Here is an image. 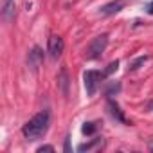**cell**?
Returning a JSON list of instances; mask_svg holds the SVG:
<instances>
[{
    "mask_svg": "<svg viewBox=\"0 0 153 153\" xmlns=\"http://www.w3.org/2000/svg\"><path fill=\"white\" fill-rule=\"evenodd\" d=\"M49 126H51V112L45 108L24 124L22 133H24L25 140H38V139H43Z\"/></svg>",
    "mask_w": 153,
    "mask_h": 153,
    "instance_id": "cell-1",
    "label": "cell"
},
{
    "mask_svg": "<svg viewBox=\"0 0 153 153\" xmlns=\"http://www.w3.org/2000/svg\"><path fill=\"white\" fill-rule=\"evenodd\" d=\"M106 45H108V34H106V33L96 36V38L90 42L88 49H87V58H88V59H99V58L103 56Z\"/></svg>",
    "mask_w": 153,
    "mask_h": 153,
    "instance_id": "cell-2",
    "label": "cell"
},
{
    "mask_svg": "<svg viewBox=\"0 0 153 153\" xmlns=\"http://www.w3.org/2000/svg\"><path fill=\"white\" fill-rule=\"evenodd\" d=\"M83 79H85L87 94L92 97V96H96V92H97V85H99V81L103 79V74H101L99 70H87V72L83 74Z\"/></svg>",
    "mask_w": 153,
    "mask_h": 153,
    "instance_id": "cell-3",
    "label": "cell"
},
{
    "mask_svg": "<svg viewBox=\"0 0 153 153\" xmlns=\"http://www.w3.org/2000/svg\"><path fill=\"white\" fill-rule=\"evenodd\" d=\"M27 65H29V68H31L34 74L38 72V68L43 65V51H42V47L34 45V47L31 49V52H29V56H27Z\"/></svg>",
    "mask_w": 153,
    "mask_h": 153,
    "instance_id": "cell-4",
    "label": "cell"
},
{
    "mask_svg": "<svg viewBox=\"0 0 153 153\" xmlns=\"http://www.w3.org/2000/svg\"><path fill=\"white\" fill-rule=\"evenodd\" d=\"M63 49H65V42H63L61 36L54 34V36L49 38V54H51L52 59H58L63 54Z\"/></svg>",
    "mask_w": 153,
    "mask_h": 153,
    "instance_id": "cell-5",
    "label": "cell"
},
{
    "mask_svg": "<svg viewBox=\"0 0 153 153\" xmlns=\"http://www.w3.org/2000/svg\"><path fill=\"white\" fill-rule=\"evenodd\" d=\"M106 105H108V112H110V115L115 119V121H119L121 124H130L128 121H126V117H124V114H123V110H121V106L112 99V97H108V101H106Z\"/></svg>",
    "mask_w": 153,
    "mask_h": 153,
    "instance_id": "cell-6",
    "label": "cell"
},
{
    "mask_svg": "<svg viewBox=\"0 0 153 153\" xmlns=\"http://www.w3.org/2000/svg\"><path fill=\"white\" fill-rule=\"evenodd\" d=\"M58 85H59L61 94H63V96H68V85H70V79H68V74H67V68H65V67H61V68H59Z\"/></svg>",
    "mask_w": 153,
    "mask_h": 153,
    "instance_id": "cell-7",
    "label": "cell"
},
{
    "mask_svg": "<svg viewBox=\"0 0 153 153\" xmlns=\"http://www.w3.org/2000/svg\"><path fill=\"white\" fill-rule=\"evenodd\" d=\"M121 9H123V2H121V0H114V2H110V4H106V6L101 7V13L105 16H110V15L119 13Z\"/></svg>",
    "mask_w": 153,
    "mask_h": 153,
    "instance_id": "cell-8",
    "label": "cell"
},
{
    "mask_svg": "<svg viewBox=\"0 0 153 153\" xmlns=\"http://www.w3.org/2000/svg\"><path fill=\"white\" fill-rule=\"evenodd\" d=\"M15 0H6L4 6H2V18L4 20H11L13 15H15Z\"/></svg>",
    "mask_w": 153,
    "mask_h": 153,
    "instance_id": "cell-9",
    "label": "cell"
},
{
    "mask_svg": "<svg viewBox=\"0 0 153 153\" xmlns=\"http://www.w3.org/2000/svg\"><path fill=\"white\" fill-rule=\"evenodd\" d=\"M101 144H103V140H101V139H94L92 142L79 144V146H78V151H90V149H94L96 146H101Z\"/></svg>",
    "mask_w": 153,
    "mask_h": 153,
    "instance_id": "cell-10",
    "label": "cell"
},
{
    "mask_svg": "<svg viewBox=\"0 0 153 153\" xmlns=\"http://www.w3.org/2000/svg\"><path fill=\"white\" fill-rule=\"evenodd\" d=\"M81 130H83V133H85V135H94V133H96V130H97V124H96V123H85Z\"/></svg>",
    "mask_w": 153,
    "mask_h": 153,
    "instance_id": "cell-11",
    "label": "cell"
},
{
    "mask_svg": "<svg viewBox=\"0 0 153 153\" xmlns=\"http://www.w3.org/2000/svg\"><path fill=\"white\" fill-rule=\"evenodd\" d=\"M117 68H119V61L115 59V61H112V63H110V65L105 68V72H103V78H108V76H110V74H114Z\"/></svg>",
    "mask_w": 153,
    "mask_h": 153,
    "instance_id": "cell-12",
    "label": "cell"
},
{
    "mask_svg": "<svg viewBox=\"0 0 153 153\" xmlns=\"http://www.w3.org/2000/svg\"><path fill=\"white\" fill-rule=\"evenodd\" d=\"M144 61H148V56H139V58L130 65V70H137L140 65H144Z\"/></svg>",
    "mask_w": 153,
    "mask_h": 153,
    "instance_id": "cell-13",
    "label": "cell"
},
{
    "mask_svg": "<svg viewBox=\"0 0 153 153\" xmlns=\"http://www.w3.org/2000/svg\"><path fill=\"white\" fill-rule=\"evenodd\" d=\"M38 153H43V151H49V153H52L54 151V146H51V144H43V146H38V149H36Z\"/></svg>",
    "mask_w": 153,
    "mask_h": 153,
    "instance_id": "cell-14",
    "label": "cell"
},
{
    "mask_svg": "<svg viewBox=\"0 0 153 153\" xmlns=\"http://www.w3.org/2000/svg\"><path fill=\"white\" fill-rule=\"evenodd\" d=\"M119 90H121V85H119V83H117V85H112V87H110V88H108V90H106V96H112V94H114V92H115V94H117V92H119Z\"/></svg>",
    "mask_w": 153,
    "mask_h": 153,
    "instance_id": "cell-15",
    "label": "cell"
},
{
    "mask_svg": "<svg viewBox=\"0 0 153 153\" xmlns=\"http://www.w3.org/2000/svg\"><path fill=\"white\" fill-rule=\"evenodd\" d=\"M65 151H67V153H70V139H68V137L65 139Z\"/></svg>",
    "mask_w": 153,
    "mask_h": 153,
    "instance_id": "cell-16",
    "label": "cell"
},
{
    "mask_svg": "<svg viewBox=\"0 0 153 153\" xmlns=\"http://www.w3.org/2000/svg\"><path fill=\"white\" fill-rule=\"evenodd\" d=\"M148 13H149V15H153V2H149V4H148Z\"/></svg>",
    "mask_w": 153,
    "mask_h": 153,
    "instance_id": "cell-17",
    "label": "cell"
},
{
    "mask_svg": "<svg viewBox=\"0 0 153 153\" xmlns=\"http://www.w3.org/2000/svg\"><path fill=\"white\" fill-rule=\"evenodd\" d=\"M151 151H153V144H151Z\"/></svg>",
    "mask_w": 153,
    "mask_h": 153,
    "instance_id": "cell-18",
    "label": "cell"
},
{
    "mask_svg": "<svg viewBox=\"0 0 153 153\" xmlns=\"http://www.w3.org/2000/svg\"><path fill=\"white\" fill-rule=\"evenodd\" d=\"M149 108H151V110H153V105H151V106H149Z\"/></svg>",
    "mask_w": 153,
    "mask_h": 153,
    "instance_id": "cell-19",
    "label": "cell"
}]
</instances>
